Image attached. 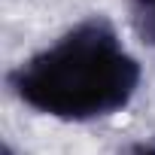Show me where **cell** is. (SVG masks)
Segmentation results:
<instances>
[{"mask_svg":"<svg viewBox=\"0 0 155 155\" xmlns=\"http://www.w3.org/2000/svg\"><path fill=\"white\" fill-rule=\"evenodd\" d=\"M143 79L107 15H88L6 73L9 91L61 122L107 119L131 104Z\"/></svg>","mask_w":155,"mask_h":155,"instance_id":"obj_1","label":"cell"},{"mask_svg":"<svg viewBox=\"0 0 155 155\" xmlns=\"http://www.w3.org/2000/svg\"><path fill=\"white\" fill-rule=\"evenodd\" d=\"M131 28L146 46L155 49V0H131Z\"/></svg>","mask_w":155,"mask_h":155,"instance_id":"obj_2","label":"cell"},{"mask_svg":"<svg viewBox=\"0 0 155 155\" xmlns=\"http://www.w3.org/2000/svg\"><path fill=\"white\" fill-rule=\"evenodd\" d=\"M119 155H155V134L146 137V140H134V143H128Z\"/></svg>","mask_w":155,"mask_h":155,"instance_id":"obj_3","label":"cell"},{"mask_svg":"<svg viewBox=\"0 0 155 155\" xmlns=\"http://www.w3.org/2000/svg\"><path fill=\"white\" fill-rule=\"evenodd\" d=\"M0 155H15V149H12L9 143H3V152H0Z\"/></svg>","mask_w":155,"mask_h":155,"instance_id":"obj_4","label":"cell"}]
</instances>
